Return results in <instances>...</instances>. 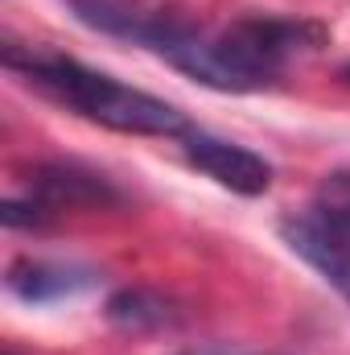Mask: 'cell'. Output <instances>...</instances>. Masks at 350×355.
<instances>
[{
	"mask_svg": "<svg viewBox=\"0 0 350 355\" xmlns=\"http://www.w3.org/2000/svg\"><path fill=\"white\" fill-rule=\"evenodd\" d=\"M181 153L194 170H202L206 178H214L219 186L235 190V194H248L256 198L272 186V166L264 162L260 153H252L248 145H235V141H223L214 132H185L181 137Z\"/></svg>",
	"mask_w": 350,
	"mask_h": 355,
	"instance_id": "obj_5",
	"label": "cell"
},
{
	"mask_svg": "<svg viewBox=\"0 0 350 355\" xmlns=\"http://www.w3.org/2000/svg\"><path fill=\"white\" fill-rule=\"evenodd\" d=\"M8 293L29 302V306H46V302H62L75 297L95 285V272L83 265H62V261H17L4 277Z\"/></svg>",
	"mask_w": 350,
	"mask_h": 355,
	"instance_id": "obj_7",
	"label": "cell"
},
{
	"mask_svg": "<svg viewBox=\"0 0 350 355\" xmlns=\"http://www.w3.org/2000/svg\"><path fill=\"white\" fill-rule=\"evenodd\" d=\"M71 12L87 29H99L107 37L136 42V46L161 54V58L194 29L185 17H177V12L153 4V0H71Z\"/></svg>",
	"mask_w": 350,
	"mask_h": 355,
	"instance_id": "obj_4",
	"label": "cell"
},
{
	"mask_svg": "<svg viewBox=\"0 0 350 355\" xmlns=\"http://www.w3.org/2000/svg\"><path fill=\"white\" fill-rule=\"evenodd\" d=\"M177 355H239V352L219 347V343H202V347H185V352H177Z\"/></svg>",
	"mask_w": 350,
	"mask_h": 355,
	"instance_id": "obj_9",
	"label": "cell"
},
{
	"mask_svg": "<svg viewBox=\"0 0 350 355\" xmlns=\"http://www.w3.org/2000/svg\"><path fill=\"white\" fill-rule=\"evenodd\" d=\"M29 198L54 219L62 207H103L116 202V190L103 174H91L79 166H42L29 182Z\"/></svg>",
	"mask_w": 350,
	"mask_h": 355,
	"instance_id": "obj_6",
	"label": "cell"
},
{
	"mask_svg": "<svg viewBox=\"0 0 350 355\" xmlns=\"http://www.w3.org/2000/svg\"><path fill=\"white\" fill-rule=\"evenodd\" d=\"M342 75H347V83H350V67H347V71H342Z\"/></svg>",
	"mask_w": 350,
	"mask_h": 355,
	"instance_id": "obj_10",
	"label": "cell"
},
{
	"mask_svg": "<svg viewBox=\"0 0 350 355\" xmlns=\"http://www.w3.org/2000/svg\"><path fill=\"white\" fill-rule=\"evenodd\" d=\"M4 67L17 71L29 87L50 95L54 103H62L66 112L83 116L91 124H103L111 132H128V137H185L190 120L185 112L136 91L103 71H91L75 58L50 54V50H21V46H4Z\"/></svg>",
	"mask_w": 350,
	"mask_h": 355,
	"instance_id": "obj_1",
	"label": "cell"
},
{
	"mask_svg": "<svg viewBox=\"0 0 350 355\" xmlns=\"http://www.w3.org/2000/svg\"><path fill=\"white\" fill-rule=\"evenodd\" d=\"M107 322L120 331H161V327H177L181 314L165 293L145 289V285H128V289L107 297Z\"/></svg>",
	"mask_w": 350,
	"mask_h": 355,
	"instance_id": "obj_8",
	"label": "cell"
},
{
	"mask_svg": "<svg viewBox=\"0 0 350 355\" xmlns=\"http://www.w3.org/2000/svg\"><path fill=\"white\" fill-rule=\"evenodd\" d=\"M317 42L322 29L309 21L239 17L219 33H202L194 25L165 54V62L214 91H260L272 87L301 50H317Z\"/></svg>",
	"mask_w": 350,
	"mask_h": 355,
	"instance_id": "obj_2",
	"label": "cell"
},
{
	"mask_svg": "<svg viewBox=\"0 0 350 355\" xmlns=\"http://www.w3.org/2000/svg\"><path fill=\"white\" fill-rule=\"evenodd\" d=\"M280 236L350 302V170L330 174L305 211L280 219Z\"/></svg>",
	"mask_w": 350,
	"mask_h": 355,
	"instance_id": "obj_3",
	"label": "cell"
}]
</instances>
